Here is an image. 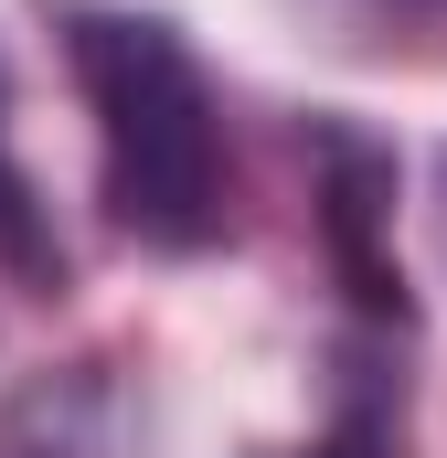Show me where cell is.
<instances>
[{"instance_id":"obj_6","label":"cell","mask_w":447,"mask_h":458,"mask_svg":"<svg viewBox=\"0 0 447 458\" xmlns=\"http://www.w3.org/2000/svg\"><path fill=\"white\" fill-rule=\"evenodd\" d=\"M341 54H447V0H299Z\"/></svg>"},{"instance_id":"obj_2","label":"cell","mask_w":447,"mask_h":458,"mask_svg":"<svg viewBox=\"0 0 447 458\" xmlns=\"http://www.w3.org/2000/svg\"><path fill=\"white\" fill-rule=\"evenodd\" d=\"M309 225L331 256V288L351 331H416V288L394 256V139H373L362 117H309Z\"/></svg>"},{"instance_id":"obj_5","label":"cell","mask_w":447,"mask_h":458,"mask_svg":"<svg viewBox=\"0 0 447 458\" xmlns=\"http://www.w3.org/2000/svg\"><path fill=\"white\" fill-rule=\"evenodd\" d=\"M0 277H11L21 299H64V288H75V256H64V234H54V203H43L32 160L11 149V64H0Z\"/></svg>"},{"instance_id":"obj_1","label":"cell","mask_w":447,"mask_h":458,"mask_svg":"<svg viewBox=\"0 0 447 458\" xmlns=\"http://www.w3.org/2000/svg\"><path fill=\"white\" fill-rule=\"evenodd\" d=\"M54 43L97 128L107 225L149 256H214L234 234V139H224V86L203 75L192 32L171 11L54 0Z\"/></svg>"},{"instance_id":"obj_4","label":"cell","mask_w":447,"mask_h":458,"mask_svg":"<svg viewBox=\"0 0 447 458\" xmlns=\"http://www.w3.org/2000/svg\"><path fill=\"white\" fill-rule=\"evenodd\" d=\"M266 458H405V342L394 331H351L331 352V416L320 437Z\"/></svg>"},{"instance_id":"obj_7","label":"cell","mask_w":447,"mask_h":458,"mask_svg":"<svg viewBox=\"0 0 447 458\" xmlns=\"http://www.w3.org/2000/svg\"><path fill=\"white\" fill-rule=\"evenodd\" d=\"M437 214H447V149H437Z\"/></svg>"},{"instance_id":"obj_3","label":"cell","mask_w":447,"mask_h":458,"mask_svg":"<svg viewBox=\"0 0 447 458\" xmlns=\"http://www.w3.org/2000/svg\"><path fill=\"white\" fill-rule=\"evenodd\" d=\"M0 458H160L149 448V394L139 373L86 352V362H43L0 394Z\"/></svg>"}]
</instances>
